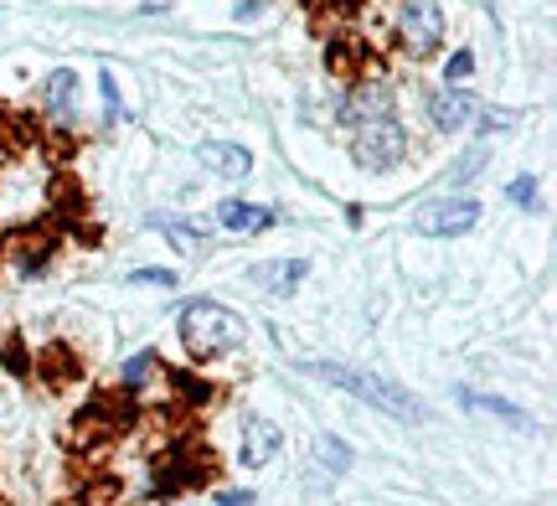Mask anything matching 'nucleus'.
<instances>
[{"label": "nucleus", "mask_w": 557, "mask_h": 506, "mask_svg": "<svg viewBox=\"0 0 557 506\" xmlns=\"http://www.w3.org/2000/svg\"><path fill=\"white\" fill-rule=\"evenodd\" d=\"M511 202H537V182H532V176H517V182H511Z\"/></svg>", "instance_id": "16"}, {"label": "nucleus", "mask_w": 557, "mask_h": 506, "mask_svg": "<svg viewBox=\"0 0 557 506\" xmlns=\"http://www.w3.org/2000/svg\"><path fill=\"white\" fill-rule=\"evenodd\" d=\"M367 171H393V165L408 156V129L398 120H372V124H357V145H351Z\"/></svg>", "instance_id": "3"}, {"label": "nucleus", "mask_w": 557, "mask_h": 506, "mask_svg": "<svg viewBox=\"0 0 557 506\" xmlns=\"http://www.w3.org/2000/svg\"><path fill=\"white\" fill-rule=\"evenodd\" d=\"M387 114H393V88H387V83H361L357 94H351V99L341 103V120L346 124H372V120H387Z\"/></svg>", "instance_id": "6"}, {"label": "nucleus", "mask_w": 557, "mask_h": 506, "mask_svg": "<svg viewBox=\"0 0 557 506\" xmlns=\"http://www.w3.org/2000/svg\"><path fill=\"white\" fill-rule=\"evenodd\" d=\"M201 161L212 165V171H222L227 182H243V176L253 171V156H248L243 145H227V140H207L201 145Z\"/></svg>", "instance_id": "9"}, {"label": "nucleus", "mask_w": 557, "mask_h": 506, "mask_svg": "<svg viewBox=\"0 0 557 506\" xmlns=\"http://www.w3.org/2000/svg\"><path fill=\"white\" fill-rule=\"evenodd\" d=\"M156 227H160V233H165V238H171V244L181 248V254H197V248H201V238H197V233H186V227H181L176 218H156Z\"/></svg>", "instance_id": "14"}, {"label": "nucleus", "mask_w": 557, "mask_h": 506, "mask_svg": "<svg viewBox=\"0 0 557 506\" xmlns=\"http://www.w3.org/2000/svg\"><path fill=\"white\" fill-rule=\"evenodd\" d=\"M320 455H331V460H336V466H346V460H351V455H346V449H341L336 440H320Z\"/></svg>", "instance_id": "19"}, {"label": "nucleus", "mask_w": 557, "mask_h": 506, "mask_svg": "<svg viewBox=\"0 0 557 506\" xmlns=\"http://www.w3.org/2000/svg\"><path fill=\"white\" fill-rule=\"evenodd\" d=\"M218 506H253V491H222Z\"/></svg>", "instance_id": "18"}, {"label": "nucleus", "mask_w": 557, "mask_h": 506, "mask_svg": "<svg viewBox=\"0 0 557 506\" xmlns=\"http://www.w3.org/2000/svg\"><path fill=\"white\" fill-rule=\"evenodd\" d=\"M465 408H475V414H491L500 424L511 429H532V414H521L517 404H506V398H485V393H465Z\"/></svg>", "instance_id": "11"}, {"label": "nucleus", "mask_w": 557, "mask_h": 506, "mask_svg": "<svg viewBox=\"0 0 557 506\" xmlns=\"http://www.w3.org/2000/svg\"><path fill=\"white\" fill-rule=\"evenodd\" d=\"M278 449H284V434H278L269 419H248V424H243V449H238V455H243V466H248V470L269 466Z\"/></svg>", "instance_id": "7"}, {"label": "nucleus", "mask_w": 557, "mask_h": 506, "mask_svg": "<svg viewBox=\"0 0 557 506\" xmlns=\"http://www.w3.org/2000/svg\"><path fill=\"white\" fill-rule=\"evenodd\" d=\"M315 378H325V383L346 387L351 398H367V404L387 408V414H398V419H423V404L418 398H408L403 387L382 383V378H367V372H351V367H336V362H305Z\"/></svg>", "instance_id": "2"}, {"label": "nucleus", "mask_w": 557, "mask_h": 506, "mask_svg": "<svg viewBox=\"0 0 557 506\" xmlns=\"http://www.w3.org/2000/svg\"><path fill=\"white\" fill-rule=\"evenodd\" d=\"M470 114H475V99H470V94H459V88H444V94L429 99V120H434V129H444V135L465 129Z\"/></svg>", "instance_id": "8"}, {"label": "nucleus", "mask_w": 557, "mask_h": 506, "mask_svg": "<svg viewBox=\"0 0 557 506\" xmlns=\"http://www.w3.org/2000/svg\"><path fill=\"white\" fill-rule=\"evenodd\" d=\"M305 280V263H274V269H259V284H269V289H295V284Z\"/></svg>", "instance_id": "13"}, {"label": "nucleus", "mask_w": 557, "mask_h": 506, "mask_svg": "<svg viewBox=\"0 0 557 506\" xmlns=\"http://www.w3.org/2000/svg\"><path fill=\"white\" fill-rule=\"evenodd\" d=\"M73 99H78V73L58 67V73L47 78V88H41V103H47L52 114H62V109H73Z\"/></svg>", "instance_id": "12"}, {"label": "nucleus", "mask_w": 557, "mask_h": 506, "mask_svg": "<svg viewBox=\"0 0 557 506\" xmlns=\"http://www.w3.org/2000/svg\"><path fill=\"white\" fill-rule=\"evenodd\" d=\"M398 37L413 58H429L438 41H444V11H438L434 0H408L398 16Z\"/></svg>", "instance_id": "5"}, {"label": "nucleus", "mask_w": 557, "mask_h": 506, "mask_svg": "<svg viewBox=\"0 0 557 506\" xmlns=\"http://www.w3.org/2000/svg\"><path fill=\"white\" fill-rule=\"evenodd\" d=\"M218 223L227 227V233L253 238V233H263V227L274 223V212H269V207H253V202H222L218 207Z\"/></svg>", "instance_id": "10"}, {"label": "nucleus", "mask_w": 557, "mask_h": 506, "mask_svg": "<svg viewBox=\"0 0 557 506\" xmlns=\"http://www.w3.org/2000/svg\"><path fill=\"white\" fill-rule=\"evenodd\" d=\"M475 223H480V207L470 197H455V202L444 197V202H429L413 212V233H423V238H459Z\"/></svg>", "instance_id": "4"}, {"label": "nucleus", "mask_w": 557, "mask_h": 506, "mask_svg": "<svg viewBox=\"0 0 557 506\" xmlns=\"http://www.w3.org/2000/svg\"><path fill=\"white\" fill-rule=\"evenodd\" d=\"M129 284H160V289H171L176 274H165V269H139V274H129Z\"/></svg>", "instance_id": "15"}, {"label": "nucleus", "mask_w": 557, "mask_h": 506, "mask_svg": "<svg viewBox=\"0 0 557 506\" xmlns=\"http://www.w3.org/2000/svg\"><path fill=\"white\" fill-rule=\"evenodd\" d=\"M470 73H475V58H470V52H455V58H449V78H470Z\"/></svg>", "instance_id": "17"}, {"label": "nucleus", "mask_w": 557, "mask_h": 506, "mask_svg": "<svg viewBox=\"0 0 557 506\" xmlns=\"http://www.w3.org/2000/svg\"><path fill=\"white\" fill-rule=\"evenodd\" d=\"M248 342V325L243 316H233L227 305L218 300H191L186 316H181V346L197 357V362H212L222 351H238Z\"/></svg>", "instance_id": "1"}]
</instances>
